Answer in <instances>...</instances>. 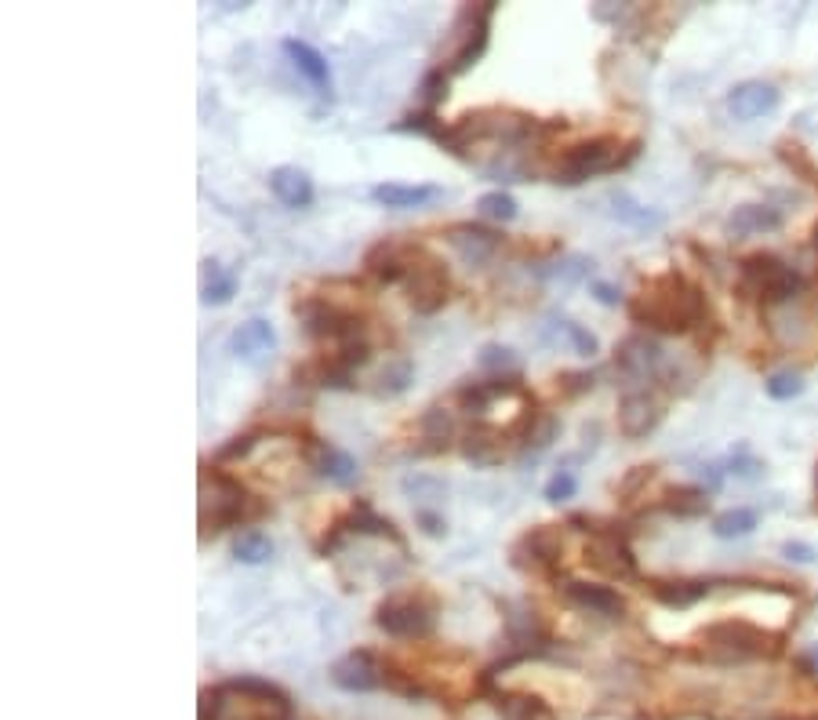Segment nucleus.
I'll list each match as a JSON object with an SVG mask.
<instances>
[{
	"label": "nucleus",
	"mask_w": 818,
	"mask_h": 720,
	"mask_svg": "<svg viewBox=\"0 0 818 720\" xmlns=\"http://www.w3.org/2000/svg\"><path fill=\"white\" fill-rule=\"evenodd\" d=\"M259 433H244V437H233L230 444H222L219 448V462H230V459H244V455H248L251 448H255V444H259Z\"/></svg>",
	"instance_id": "47"
},
{
	"label": "nucleus",
	"mask_w": 818,
	"mask_h": 720,
	"mask_svg": "<svg viewBox=\"0 0 818 720\" xmlns=\"http://www.w3.org/2000/svg\"><path fill=\"white\" fill-rule=\"evenodd\" d=\"M662 510L677 517H702L709 510L706 488H669L662 495Z\"/></svg>",
	"instance_id": "35"
},
{
	"label": "nucleus",
	"mask_w": 818,
	"mask_h": 720,
	"mask_svg": "<svg viewBox=\"0 0 818 720\" xmlns=\"http://www.w3.org/2000/svg\"><path fill=\"white\" fill-rule=\"evenodd\" d=\"M739 284L746 295H753V299L786 302L797 295L804 280H800V273L793 270V266H786L779 255H764V251H757V255H746V259L739 262Z\"/></svg>",
	"instance_id": "7"
},
{
	"label": "nucleus",
	"mask_w": 818,
	"mask_h": 720,
	"mask_svg": "<svg viewBox=\"0 0 818 720\" xmlns=\"http://www.w3.org/2000/svg\"><path fill=\"white\" fill-rule=\"evenodd\" d=\"M637 146L640 142L622 146L615 135H600V139L579 142V146H571V150L553 164V182L579 186V182L593 179V175H608V171L622 168L626 160L637 157Z\"/></svg>",
	"instance_id": "5"
},
{
	"label": "nucleus",
	"mask_w": 818,
	"mask_h": 720,
	"mask_svg": "<svg viewBox=\"0 0 818 720\" xmlns=\"http://www.w3.org/2000/svg\"><path fill=\"white\" fill-rule=\"evenodd\" d=\"M764 390H768L771 400H793L804 393V375H797V371H775V375H768Z\"/></svg>",
	"instance_id": "42"
},
{
	"label": "nucleus",
	"mask_w": 818,
	"mask_h": 720,
	"mask_svg": "<svg viewBox=\"0 0 818 720\" xmlns=\"http://www.w3.org/2000/svg\"><path fill=\"white\" fill-rule=\"evenodd\" d=\"M782 557L797 560V564H815V560H818V553L811 550L808 542H786V546H782Z\"/></svg>",
	"instance_id": "50"
},
{
	"label": "nucleus",
	"mask_w": 818,
	"mask_h": 720,
	"mask_svg": "<svg viewBox=\"0 0 818 720\" xmlns=\"http://www.w3.org/2000/svg\"><path fill=\"white\" fill-rule=\"evenodd\" d=\"M455 437V419L444 408H429L422 415V440H433V451L448 448V440Z\"/></svg>",
	"instance_id": "37"
},
{
	"label": "nucleus",
	"mask_w": 818,
	"mask_h": 720,
	"mask_svg": "<svg viewBox=\"0 0 818 720\" xmlns=\"http://www.w3.org/2000/svg\"><path fill=\"white\" fill-rule=\"evenodd\" d=\"M495 4L491 0H480V4H462L459 15H455V48H451L448 62L440 70L455 77V73H466L473 62L484 55L488 48V22Z\"/></svg>",
	"instance_id": "9"
},
{
	"label": "nucleus",
	"mask_w": 818,
	"mask_h": 720,
	"mask_svg": "<svg viewBox=\"0 0 818 720\" xmlns=\"http://www.w3.org/2000/svg\"><path fill=\"white\" fill-rule=\"evenodd\" d=\"M495 710L502 720H557L553 706L542 702L539 695H528V691H502L495 699Z\"/></svg>",
	"instance_id": "29"
},
{
	"label": "nucleus",
	"mask_w": 818,
	"mask_h": 720,
	"mask_svg": "<svg viewBox=\"0 0 818 720\" xmlns=\"http://www.w3.org/2000/svg\"><path fill=\"white\" fill-rule=\"evenodd\" d=\"M248 513V495L240 480L215 466H200V539H215L219 531L240 524Z\"/></svg>",
	"instance_id": "4"
},
{
	"label": "nucleus",
	"mask_w": 818,
	"mask_h": 720,
	"mask_svg": "<svg viewBox=\"0 0 818 720\" xmlns=\"http://www.w3.org/2000/svg\"><path fill=\"white\" fill-rule=\"evenodd\" d=\"M375 626L386 637L422 640L437 626V604L426 593H393L375 608Z\"/></svg>",
	"instance_id": "6"
},
{
	"label": "nucleus",
	"mask_w": 818,
	"mask_h": 720,
	"mask_svg": "<svg viewBox=\"0 0 818 720\" xmlns=\"http://www.w3.org/2000/svg\"><path fill=\"white\" fill-rule=\"evenodd\" d=\"M709 593L706 582L699 579H666V582H651V597L666 604V608H695L702 597Z\"/></svg>",
	"instance_id": "31"
},
{
	"label": "nucleus",
	"mask_w": 818,
	"mask_h": 720,
	"mask_svg": "<svg viewBox=\"0 0 818 720\" xmlns=\"http://www.w3.org/2000/svg\"><path fill=\"white\" fill-rule=\"evenodd\" d=\"M404 291H408V306L415 313H422V317L437 313L451 295V277L444 270V262L433 259L426 248H419L408 277H404Z\"/></svg>",
	"instance_id": "10"
},
{
	"label": "nucleus",
	"mask_w": 818,
	"mask_h": 720,
	"mask_svg": "<svg viewBox=\"0 0 818 720\" xmlns=\"http://www.w3.org/2000/svg\"><path fill=\"white\" fill-rule=\"evenodd\" d=\"M295 317L306 328V335L328 339L331 346L364 339V320L346 306H339V302L324 299V295H306V299L295 302Z\"/></svg>",
	"instance_id": "8"
},
{
	"label": "nucleus",
	"mask_w": 818,
	"mask_h": 720,
	"mask_svg": "<svg viewBox=\"0 0 818 720\" xmlns=\"http://www.w3.org/2000/svg\"><path fill=\"white\" fill-rule=\"evenodd\" d=\"M564 557V531L557 524H539V528H528L513 542L509 550V560L513 568L524 571H553Z\"/></svg>",
	"instance_id": "11"
},
{
	"label": "nucleus",
	"mask_w": 818,
	"mask_h": 720,
	"mask_svg": "<svg viewBox=\"0 0 818 720\" xmlns=\"http://www.w3.org/2000/svg\"><path fill=\"white\" fill-rule=\"evenodd\" d=\"M753 528H757V510H749V506H735V510H724L713 517V535L717 539H742Z\"/></svg>",
	"instance_id": "36"
},
{
	"label": "nucleus",
	"mask_w": 818,
	"mask_h": 720,
	"mask_svg": "<svg viewBox=\"0 0 818 720\" xmlns=\"http://www.w3.org/2000/svg\"><path fill=\"white\" fill-rule=\"evenodd\" d=\"M560 331L568 335L571 350L579 353V357H593V353L600 350L597 335H593V331H586V328H582V324H575V320H560Z\"/></svg>",
	"instance_id": "44"
},
{
	"label": "nucleus",
	"mask_w": 818,
	"mask_h": 720,
	"mask_svg": "<svg viewBox=\"0 0 818 720\" xmlns=\"http://www.w3.org/2000/svg\"><path fill=\"white\" fill-rule=\"evenodd\" d=\"M811 666H815V670H818V648L811 651Z\"/></svg>",
	"instance_id": "53"
},
{
	"label": "nucleus",
	"mask_w": 818,
	"mask_h": 720,
	"mask_svg": "<svg viewBox=\"0 0 818 720\" xmlns=\"http://www.w3.org/2000/svg\"><path fill=\"white\" fill-rule=\"evenodd\" d=\"M655 477V466H633V473H629L626 480H622V495H629V491L633 488H640V484H644V480H651Z\"/></svg>",
	"instance_id": "52"
},
{
	"label": "nucleus",
	"mask_w": 818,
	"mask_h": 720,
	"mask_svg": "<svg viewBox=\"0 0 818 720\" xmlns=\"http://www.w3.org/2000/svg\"><path fill=\"white\" fill-rule=\"evenodd\" d=\"M608 204H611V219H619L622 226H633V230H659L662 222V211H651V208H644L633 193H626V190H615L608 197Z\"/></svg>",
	"instance_id": "30"
},
{
	"label": "nucleus",
	"mask_w": 818,
	"mask_h": 720,
	"mask_svg": "<svg viewBox=\"0 0 818 720\" xmlns=\"http://www.w3.org/2000/svg\"><path fill=\"white\" fill-rule=\"evenodd\" d=\"M575 491H579V477H575L571 470H557L546 480L542 495H546V502H568V499H575Z\"/></svg>",
	"instance_id": "43"
},
{
	"label": "nucleus",
	"mask_w": 818,
	"mask_h": 720,
	"mask_svg": "<svg viewBox=\"0 0 818 720\" xmlns=\"http://www.w3.org/2000/svg\"><path fill=\"white\" fill-rule=\"evenodd\" d=\"M702 651L709 662L720 666H735V662H753V659H775L782 651V640L775 633L760 630L746 619H724L709 622L706 630L699 633Z\"/></svg>",
	"instance_id": "3"
},
{
	"label": "nucleus",
	"mask_w": 818,
	"mask_h": 720,
	"mask_svg": "<svg viewBox=\"0 0 818 720\" xmlns=\"http://www.w3.org/2000/svg\"><path fill=\"white\" fill-rule=\"evenodd\" d=\"M233 557H237L240 564H251V568H259V564H266V560L273 557V539L266 535V531H259V528L240 531L237 539H233Z\"/></svg>",
	"instance_id": "34"
},
{
	"label": "nucleus",
	"mask_w": 818,
	"mask_h": 720,
	"mask_svg": "<svg viewBox=\"0 0 818 720\" xmlns=\"http://www.w3.org/2000/svg\"><path fill=\"white\" fill-rule=\"evenodd\" d=\"M662 415H666V408H662V400L655 397V393L629 390L626 397L619 400V430H622V437H629V440L648 437V433L659 430Z\"/></svg>",
	"instance_id": "15"
},
{
	"label": "nucleus",
	"mask_w": 818,
	"mask_h": 720,
	"mask_svg": "<svg viewBox=\"0 0 818 720\" xmlns=\"http://www.w3.org/2000/svg\"><path fill=\"white\" fill-rule=\"evenodd\" d=\"M629 317L655 331H691L706 320V295L699 284H691L688 277H680L677 270L662 273V277L648 280V288L629 299Z\"/></svg>",
	"instance_id": "1"
},
{
	"label": "nucleus",
	"mask_w": 818,
	"mask_h": 720,
	"mask_svg": "<svg viewBox=\"0 0 818 720\" xmlns=\"http://www.w3.org/2000/svg\"><path fill=\"white\" fill-rule=\"evenodd\" d=\"M270 190H273V197L291 211L310 208L313 197H317L313 179L302 168H295V164H280V168L270 171Z\"/></svg>",
	"instance_id": "21"
},
{
	"label": "nucleus",
	"mask_w": 818,
	"mask_h": 720,
	"mask_svg": "<svg viewBox=\"0 0 818 720\" xmlns=\"http://www.w3.org/2000/svg\"><path fill=\"white\" fill-rule=\"evenodd\" d=\"M477 211L491 222H513L517 219V200H513V193H506V190H491L477 200Z\"/></svg>",
	"instance_id": "39"
},
{
	"label": "nucleus",
	"mask_w": 818,
	"mask_h": 720,
	"mask_svg": "<svg viewBox=\"0 0 818 720\" xmlns=\"http://www.w3.org/2000/svg\"><path fill=\"white\" fill-rule=\"evenodd\" d=\"M560 593L575 604V608L589 611V615H600V619H622L626 615V597L611 586H600V582H582V579H564L560 582Z\"/></svg>",
	"instance_id": "17"
},
{
	"label": "nucleus",
	"mask_w": 818,
	"mask_h": 720,
	"mask_svg": "<svg viewBox=\"0 0 818 720\" xmlns=\"http://www.w3.org/2000/svg\"><path fill=\"white\" fill-rule=\"evenodd\" d=\"M230 350L237 353L244 364H262V360L277 350V331H273L270 320L251 317V320H244L237 331H233Z\"/></svg>",
	"instance_id": "20"
},
{
	"label": "nucleus",
	"mask_w": 818,
	"mask_h": 720,
	"mask_svg": "<svg viewBox=\"0 0 818 720\" xmlns=\"http://www.w3.org/2000/svg\"><path fill=\"white\" fill-rule=\"evenodd\" d=\"M419 99H422V110H426V113H433L440 102L448 99V73L440 70V66H437V70H429L426 77H422Z\"/></svg>",
	"instance_id": "41"
},
{
	"label": "nucleus",
	"mask_w": 818,
	"mask_h": 720,
	"mask_svg": "<svg viewBox=\"0 0 818 720\" xmlns=\"http://www.w3.org/2000/svg\"><path fill=\"white\" fill-rule=\"evenodd\" d=\"M557 433H560V419H557V415H539V419H535V426L528 430V437L520 440V451H524V455H542V451H546L549 444L557 440Z\"/></svg>",
	"instance_id": "38"
},
{
	"label": "nucleus",
	"mask_w": 818,
	"mask_h": 720,
	"mask_svg": "<svg viewBox=\"0 0 818 720\" xmlns=\"http://www.w3.org/2000/svg\"><path fill=\"white\" fill-rule=\"evenodd\" d=\"M615 368L633 382L651 379L662 368L659 342L651 339V335H629V339H622V346L615 350Z\"/></svg>",
	"instance_id": "18"
},
{
	"label": "nucleus",
	"mask_w": 818,
	"mask_h": 720,
	"mask_svg": "<svg viewBox=\"0 0 818 720\" xmlns=\"http://www.w3.org/2000/svg\"><path fill=\"white\" fill-rule=\"evenodd\" d=\"M477 364L484 371H495V379H502V371H517V353L509 350V346H499V342H488L477 353Z\"/></svg>",
	"instance_id": "40"
},
{
	"label": "nucleus",
	"mask_w": 818,
	"mask_h": 720,
	"mask_svg": "<svg viewBox=\"0 0 818 720\" xmlns=\"http://www.w3.org/2000/svg\"><path fill=\"white\" fill-rule=\"evenodd\" d=\"M779 88L768 84V80H742L739 88H731L728 95V110L735 120H757L764 113H775L779 110Z\"/></svg>",
	"instance_id": "19"
},
{
	"label": "nucleus",
	"mask_w": 818,
	"mask_h": 720,
	"mask_svg": "<svg viewBox=\"0 0 818 720\" xmlns=\"http://www.w3.org/2000/svg\"><path fill=\"white\" fill-rule=\"evenodd\" d=\"M331 680L342 691H375L386 684V666L371 651H350L331 666Z\"/></svg>",
	"instance_id": "16"
},
{
	"label": "nucleus",
	"mask_w": 818,
	"mask_h": 720,
	"mask_svg": "<svg viewBox=\"0 0 818 720\" xmlns=\"http://www.w3.org/2000/svg\"><path fill=\"white\" fill-rule=\"evenodd\" d=\"M517 379H488V382H466L459 393H455V400H459L466 411H488L491 404L499 397H509V393H517Z\"/></svg>",
	"instance_id": "32"
},
{
	"label": "nucleus",
	"mask_w": 818,
	"mask_h": 720,
	"mask_svg": "<svg viewBox=\"0 0 818 720\" xmlns=\"http://www.w3.org/2000/svg\"><path fill=\"white\" fill-rule=\"evenodd\" d=\"M779 226L782 211L771 208V204H739L728 219L731 237H760V233H775Z\"/></svg>",
	"instance_id": "24"
},
{
	"label": "nucleus",
	"mask_w": 818,
	"mask_h": 720,
	"mask_svg": "<svg viewBox=\"0 0 818 720\" xmlns=\"http://www.w3.org/2000/svg\"><path fill=\"white\" fill-rule=\"evenodd\" d=\"M411 379H415L411 360L408 357H390L379 371H375V379H371L375 386H371V393H375V397H400V393L411 386Z\"/></svg>",
	"instance_id": "33"
},
{
	"label": "nucleus",
	"mask_w": 818,
	"mask_h": 720,
	"mask_svg": "<svg viewBox=\"0 0 818 720\" xmlns=\"http://www.w3.org/2000/svg\"><path fill=\"white\" fill-rule=\"evenodd\" d=\"M284 55H288L291 62H295V70L302 73V77L310 80L313 88H320L324 95L331 91V70H328V62H324V55H320L313 44H306V40H295V37H288L284 44Z\"/></svg>",
	"instance_id": "26"
},
{
	"label": "nucleus",
	"mask_w": 818,
	"mask_h": 720,
	"mask_svg": "<svg viewBox=\"0 0 818 720\" xmlns=\"http://www.w3.org/2000/svg\"><path fill=\"white\" fill-rule=\"evenodd\" d=\"M419 255V244H404V240H379L371 244L364 255V270L382 284H404L411 262Z\"/></svg>",
	"instance_id": "13"
},
{
	"label": "nucleus",
	"mask_w": 818,
	"mask_h": 720,
	"mask_svg": "<svg viewBox=\"0 0 818 720\" xmlns=\"http://www.w3.org/2000/svg\"><path fill=\"white\" fill-rule=\"evenodd\" d=\"M200 720H291V699L262 677H233L200 691Z\"/></svg>",
	"instance_id": "2"
},
{
	"label": "nucleus",
	"mask_w": 818,
	"mask_h": 720,
	"mask_svg": "<svg viewBox=\"0 0 818 720\" xmlns=\"http://www.w3.org/2000/svg\"><path fill=\"white\" fill-rule=\"evenodd\" d=\"M444 237H448L451 251H455L466 266H484V262L495 259L502 248L499 233L488 230V226H477V222H455V226H448Z\"/></svg>",
	"instance_id": "14"
},
{
	"label": "nucleus",
	"mask_w": 818,
	"mask_h": 720,
	"mask_svg": "<svg viewBox=\"0 0 818 720\" xmlns=\"http://www.w3.org/2000/svg\"><path fill=\"white\" fill-rule=\"evenodd\" d=\"M502 440L506 433L488 426V422H473V430L462 437V455L477 466H495L502 459Z\"/></svg>",
	"instance_id": "27"
},
{
	"label": "nucleus",
	"mask_w": 818,
	"mask_h": 720,
	"mask_svg": "<svg viewBox=\"0 0 818 720\" xmlns=\"http://www.w3.org/2000/svg\"><path fill=\"white\" fill-rule=\"evenodd\" d=\"M582 560H586L593 571L608 575V579H633V575H637V557H633L629 542L622 539L619 531L593 528L586 550H582Z\"/></svg>",
	"instance_id": "12"
},
{
	"label": "nucleus",
	"mask_w": 818,
	"mask_h": 720,
	"mask_svg": "<svg viewBox=\"0 0 818 720\" xmlns=\"http://www.w3.org/2000/svg\"><path fill=\"white\" fill-rule=\"evenodd\" d=\"M557 382H560V393H568V397H579V393L593 390V375H589V371H564Z\"/></svg>",
	"instance_id": "46"
},
{
	"label": "nucleus",
	"mask_w": 818,
	"mask_h": 720,
	"mask_svg": "<svg viewBox=\"0 0 818 720\" xmlns=\"http://www.w3.org/2000/svg\"><path fill=\"white\" fill-rule=\"evenodd\" d=\"M589 291H593V295H597V302H604V306H619V302H622L619 288H615V284H608V280H593V284H589Z\"/></svg>",
	"instance_id": "51"
},
{
	"label": "nucleus",
	"mask_w": 818,
	"mask_h": 720,
	"mask_svg": "<svg viewBox=\"0 0 818 720\" xmlns=\"http://www.w3.org/2000/svg\"><path fill=\"white\" fill-rule=\"evenodd\" d=\"M760 470H764V462L753 459L749 451H739V455H731V473H735V477H742V480H757V477H760Z\"/></svg>",
	"instance_id": "48"
},
{
	"label": "nucleus",
	"mask_w": 818,
	"mask_h": 720,
	"mask_svg": "<svg viewBox=\"0 0 818 720\" xmlns=\"http://www.w3.org/2000/svg\"><path fill=\"white\" fill-rule=\"evenodd\" d=\"M815 248H818V230H815Z\"/></svg>",
	"instance_id": "54"
},
{
	"label": "nucleus",
	"mask_w": 818,
	"mask_h": 720,
	"mask_svg": "<svg viewBox=\"0 0 818 720\" xmlns=\"http://www.w3.org/2000/svg\"><path fill=\"white\" fill-rule=\"evenodd\" d=\"M586 266H593V262H586V259H579V255H575V259H568V262H557V270H542L546 273V277H560V280H582L586 277Z\"/></svg>",
	"instance_id": "49"
},
{
	"label": "nucleus",
	"mask_w": 818,
	"mask_h": 720,
	"mask_svg": "<svg viewBox=\"0 0 818 720\" xmlns=\"http://www.w3.org/2000/svg\"><path fill=\"white\" fill-rule=\"evenodd\" d=\"M346 535H375V539H390L393 546H400L404 550V539H400V531L393 528V520H386V517H379V513L371 510L368 502H357L350 513L342 520H335Z\"/></svg>",
	"instance_id": "25"
},
{
	"label": "nucleus",
	"mask_w": 818,
	"mask_h": 720,
	"mask_svg": "<svg viewBox=\"0 0 818 720\" xmlns=\"http://www.w3.org/2000/svg\"><path fill=\"white\" fill-rule=\"evenodd\" d=\"M415 520H419V528L426 531L429 539H444V535H448V520L440 517V513L426 510V506H419V510H415Z\"/></svg>",
	"instance_id": "45"
},
{
	"label": "nucleus",
	"mask_w": 818,
	"mask_h": 720,
	"mask_svg": "<svg viewBox=\"0 0 818 720\" xmlns=\"http://www.w3.org/2000/svg\"><path fill=\"white\" fill-rule=\"evenodd\" d=\"M310 459H313V470H317L324 480H331V484H339V488L357 484L360 466L350 451H342V448H335V444H324V440H320V444H313L310 448Z\"/></svg>",
	"instance_id": "22"
},
{
	"label": "nucleus",
	"mask_w": 818,
	"mask_h": 720,
	"mask_svg": "<svg viewBox=\"0 0 818 720\" xmlns=\"http://www.w3.org/2000/svg\"><path fill=\"white\" fill-rule=\"evenodd\" d=\"M233 295H237V277L215 259L200 262V302L204 306H226Z\"/></svg>",
	"instance_id": "28"
},
{
	"label": "nucleus",
	"mask_w": 818,
	"mask_h": 720,
	"mask_svg": "<svg viewBox=\"0 0 818 720\" xmlns=\"http://www.w3.org/2000/svg\"><path fill=\"white\" fill-rule=\"evenodd\" d=\"M440 186H429V182H415V186H404V182H379L371 186V200L382 204L390 211H408V208H422L429 200L440 197Z\"/></svg>",
	"instance_id": "23"
}]
</instances>
